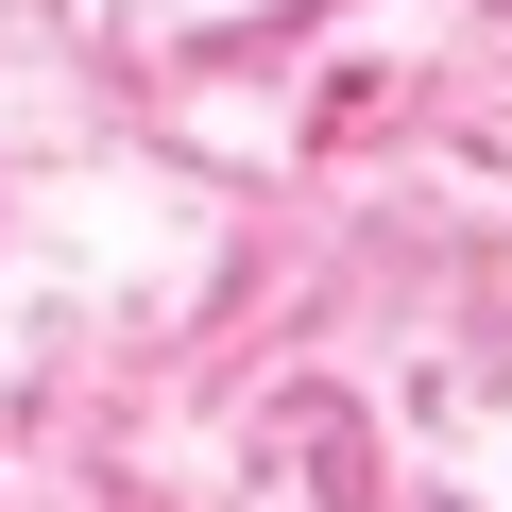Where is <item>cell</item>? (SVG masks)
Masks as SVG:
<instances>
[]
</instances>
